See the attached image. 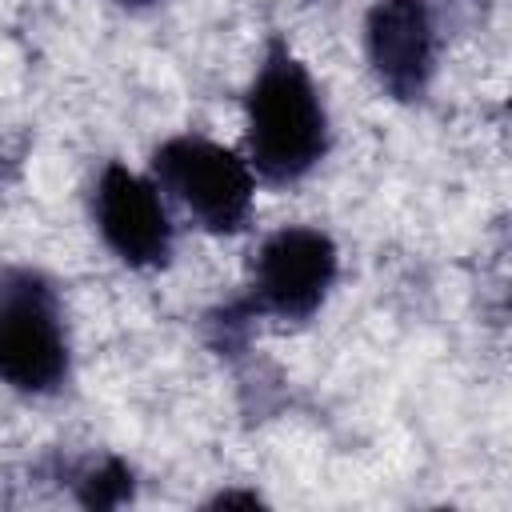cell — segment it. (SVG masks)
I'll return each mask as SVG.
<instances>
[{"label":"cell","instance_id":"2","mask_svg":"<svg viewBox=\"0 0 512 512\" xmlns=\"http://www.w3.org/2000/svg\"><path fill=\"white\" fill-rule=\"evenodd\" d=\"M68 376V336L52 284L32 268L0 276V380L16 392H52Z\"/></svg>","mask_w":512,"mask_h":512},{"label":"cell","instance_id":"6","mask_svg":"<svg viewBox=\"0 0 512 512\" xmlns=\"http://www.w3.org/2000/svg\"><path fill=\"white\" fill-rule=\"evenodd\" d=\"M364 48L376 80L396 100H420L432 64H436V32L424 0H376L364 20Z\"/></svg>","mask_w":512,"mask_h":512},{"label":"cell","instance_id":"3","mask_svg":"<svg viewBox=\"0 0 512 512\" xmlns=\"http://www.w3.org/2000/svg\"><path fill=\"white\" fill-rule=\"evenodd\" d=\"M152 172L184 212L208 232H236L252 212V168L224 144L204 136H176L156 148Z\"/></svg>","mask_w":512,"mask_h":512},{"label":"cell","instance_id":"7","mask_svg":"<svg viewBox=\"0 0 512 512\" xmlns=\"http://www.w3.org/2000/svg\"><path fill=\"white\" fill-rule=\"evenodd\" d=\"M132 496V472L120 460H104L80 488V500L88 508H116Z\"/></svg>","mask_w":512,"mask_h":512},{"label":"cell","instance_id":"8","mask_svg":"<svg viewBox=\"0 0 512 512\" xmlns=\"http://www.w3.org/2000/svg\"><path fill=\"white\" fill-rule=\"evenodd\" d=\"M216 504H260L256 496H236V492H224V496H216Z\"/></svg>","mask_w":512,"mask_h":512},{"label":"cell","instance_id":"1","mask_svg":"<svg viewBox=\"0 0 512 512\" xmlns=\"http://www.w3.org/2000/svg\"><path fill=\"white\" fill-rule=\"evenodd\" d=\"M328 148V116L304 64L272 44L248 92V156L272 184L300 180Z\"/></svg>","mask_w":512,"mask_h":512},{"label":"cell","instance_id":"4","mask_svg":"<svg viewBox=\"0 0 512 512\" xmlns=\"http://www.w3.org/2000/svg\"><path fill=\"white\" fill-rule=\"evenodd\" d=\"M336 280V244L320 228H280L272 232L252 264V300L248 308L308 320Z\"/></svg>","mask_w":512,"mask_h":512},{"label":"cell","instance_id":"5","mask_svg":"<svg viewBox=\"0 0 512 512\" xmlns=\"http://www.w3.org/2000/svg\"><path fill=\"white\" fill-rule=\"evenodd\" d=\"M96 224L104 244L132 268H160L172 252V224L156 184L124 164H108L100 172Z\"/></svg>","mask_w":512,"mask_h":512},{"label":"cell","instance_id":"9","mask_svg":"<svg viewBox=\"0 0 512 512\" xmlns=\"http://www.w3.org/2000/svg\"><path fill=\"white\" fill-rule=\"evenodd\" d=\"M120 4H132V8H140V4H156V0H120Z\"/></svg>","mask_w":512,"mask_h":512}]
</instances>
